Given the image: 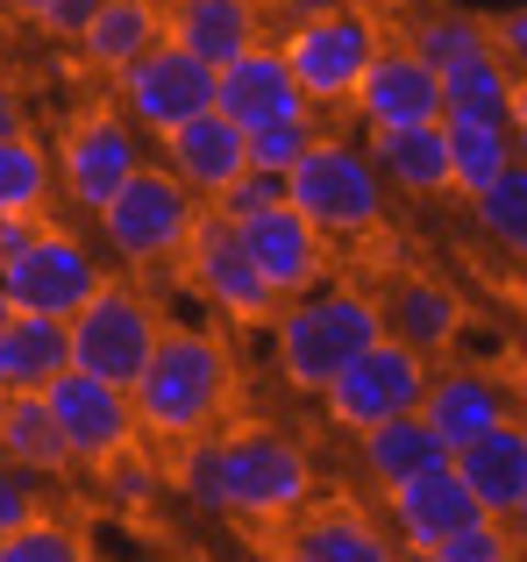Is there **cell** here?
<instances>
[{
    "instance_id": "obj_1",
    "label": "cell",
    "mask_w": 527,
    "mask_h": 562,
    "mask_svg": "<svg viewBox=\"0 0 527 562\" xmlns=\"http://www.w3.org/2000/svg\"><path fill=\"white\" fill-rule=\"evenodd\" d=\"M179 477L208 513H236L250 527H285L314 498L306 449L292 435H271V427H236V435L208 427V435H193Z\"/></svg>"
},
{
    "instance_id": "obj_2",
    "label": "cell",
    "mask_w": 527,
    "mask_h": 562,
    "mask_svg": "<svg viewBox=\"0 0 527 562\" xmlns=\"http://www.w3.org/2000/svg\"><path fill=\"white\" fill-rule=\"evenodd\" d=\"M143 441H193L236 398V357L214 328H157L150 363L128 384Z\"/></svg>"
},
{
    "instance_id": "obj_3",
    "label": "cell",
    "mask_w": 527,
    "mask_h": 562,
    "mask_svg": "<svg viewBox=\"0 0 527 562\" xmlns=\"http://www.w3.org/2000/svg\"><path fill=\"white\" fill-rule=\"evenodd\" d=\"M271 321H278L271 357H278V371H285L292 392H321L357 349H371L378 335H385L378 300L371 292H349V285H335V292L314 285V292H300V300H285Z\"/></svg>"
},
{
    "instance_id": "obj_4",
    "label": "cell",
    "mask_w": 527,
    "mask_h": 562,
    "mask_svg": "<svg viewBox=\"0 0 527 562\" xmlns=\"http://www.w3.org/2000/svg\"><path fill=\"white\" fill-rule=\"evenodd\" d=\"M193 221H200V192L171 165H150V157H143V165L108 192V206L93 214V228H100V243H108L114 263L150 271V263H171L186 249Z\"/></svg>"
},
{
    "instance_id": "obj_5",
    "label": "cell",
    "mask_w": 527,
    "mask_h": 562,
    "mask_svg": "<svg viewBox=\"0 0 527 562\" xmlns=\"http://www.w3.org/2000/svg\"><path fill=\"white\" fill-rule=\"evenodd\" d=\"M285 200L314 221L328 243H357V235H378L385 221V179H378L371 150L357 143H335V136H314L306 157L285 171Z\"/></svg>"
},
{
    "instance_id": "obj_6",
    "label": "cell",
    "mask_w": 527,
    "mask_h": 562,
    "mask_svg": "<svg viewBox=\"0 0 527 562\" xmlns=\"http://www.w3.org/2000/svg\"><path fill=\"white\" fill-rule=\"evenodd\" d=\"M278 57H285L292 86H300L321 114H328V108H349L363 65L378 57V22L357 8V0H349V8H328V14H292Z\"/></svg>"
},
{
    "instance_id": "obj_7",
    "label": "cell",
    "mask_w": 527,
    "mask_h": 562,
    "mask_svg": "<svg viewBox=\"0 0 527 562\" xmlns=\"http://www.w3.org/2000/svg\"><path fill=\"white\" fill-rule=\"evenodd\" d=\"M157 328H165V321H157V306L143 300V292L100 278V285L86 292V306L65 314L71 371H93L108 384H136V371L150 363V349H157Z\"/></svg>"
},
{
    "instance_id": "obj_8",
    "label": "cell",
    "mask_w": 527,
    "mask_h": 562,
    "mask_svg": "<svg viewBox=\"0 0 527 562\" xmlns=\"http://www.w3.org/2000/svg\"><path fill=\"white\" fill-rule=\"evenodd\" d=\"M421 384H428V357L406 349L400 335H378V342L357 349V357L321 384L314 398H321V413H328L343 435H363V427L392 420V413H414L421 406Z\"/></svg>"
},
{
    "instance_id": "obj_9",
    "label": "cell",
    "mask_w": 527,
    "mask_h": 562,
    "mask_svg": "<svg viewBox=\"0 0 527 562\" xmlns=\"http://www.w3.org/2000/svg\"><path fill=\"white\" fill-rule=\"evenodd\" d=\"M43 398H51V420L57 435H65V456L86 470L114 463L122 449H136L143 427H136V398H128V384H108L93 371H57L51 384H43Z\"/></svg>"
},
{
    "instance_id": "obj_10",
    "label": "cell",
    "mask_w": 527,
    "mask_h": 562,
    "mask_svg": "<svg viewBox=\"0 0 527 562\" xmlns=\"http://www.w3.org/2000/svg\"><path fill=\"white\" fill-rule=\"evenodd\" d=\"M57 192H65L79 214H100L108 192L143 165V128L122 108H86L71 114V128L57 136Z\"/></svg>"
},
{
    "instance_id": "obj_11",
    "label": "cell",
    "mask_w": 527,
    "mask_h": 562,
    "mask_svg": "<svg viewBox=\"0 0 527 562\" xmlns=\"http://www.w3.org/2000/svg\"><path fill=\"white\" fill-rule=\"evenodd\" d=\"M114 100H122V114L143 128V136H165V128H179L186 114L214 108V65L193 57V50H179L171 36H157L136 65L114 71Z\"/></svg>"
},
{
    "instance_id": "obj_12",
    "label": "cell",
    "mask_w": 527,
    "mask_h": 562,
    "mask_svg": "<svg viewBox=\"0 0 527 562\" xmlns=\"http://www.w3.org/2000/svg\"><path fill=\"white\" fill-rule=\"evenodd\" d=\"M179 263H186L193 292L214 306V314L243 321V328H257V321L278 314V292L264 285V271L250 263V249H243V235H236L228 214H200L193 235H186V249H179Z\"/></svg>"
},
{
    "instance_id": "obj_13",
    "label": "cell",
    "mask_w": 527,
    "mask_h": 562,
    "mask_svg": "<svg viewBox=\"0 0 527 562\" xmlns=\"http://www.w3.org/2000/svg\"><path fill=\"white\" fill-rule=\"evenodd\" d=\"M100 278H108V271H100L93 249H86L79 235L51 228V221H43V228L0 263L8 306H22V314H57V321H65L71 306H86V292H93Z\"/></svg>"
},
{
    "instance_id": "obj_14",
    "label": "cell",
    "mask_w": 527,
    "mask_h": 562,
    "mask_svg": "<svg viewBox=\"0 0 527 562\" xmlns=\"http://www.w3.org/2000/svg\"><path fill=\"white\" fill-rule=\"evenodd\" d=\"M236 235H243V249H250V263L264 271V285L278 292V306L300 300V292H314V285H328V263H335L328 249H335V243H328V235H321L292 200L243 214Z\"/></svg>"
},
{
    "instance_id": "obj_15",
    "label": "cell",
    "mask_w": 527,
    "mask_h": 562,
    "mask_svg": "<svg viewBox=\"0 0 527 562\" xmlns=\"http://www.w3.org/2000/svg\"><path fill=\"white\" fill-rule=\"evenodd\" d=\"M165 165L179 171L186 186L200 192V200H222V186H236L243 171H250V128L228 122L222 108H200L186 114L179 128H165Z\"/></svg>"
},
{
    "instance_id": "obj_16",
    "label": "cell",
    "mask_w": 527,
    "mask_h": 562,
    "mask_svg": "<svg viewBox=\"0 0 527 562\" xmlns=\"http://www.w3.org/2000/svg\"><path fill=\"white\" fill-rule=\"evenodd\" d=\"M214 108L228 114V122L243 128H264V122H292V114H321L314 100L292 86L285 57L271 50V43H250L243 57H228V65H214Z\"/></svg>"
},
{
    "instance_id": "obj_17",
    "label": "cell",
    "mask_w": 527,
    "mask_h": 562,
    "mask_svg": "<svg viewBox=\"0 0 527 562\" xmlns=\"http://www.w3.org/2000/svg\"><path fill=\"white\" fill-rule=\"evenodd\" d=\"M349 108H357L363 128H414V122H435V114H442V79H435L414 50H385V43H378V57L363 65Z\"/></svg>"
},
{
    "instance_id": "obj_18",
    "label": "cell",
    "mask_w": 527,
    "mask_h": 562,
    "mask_svg": "<svg viewBox=\"0 0 527 562\" xmlns=\"http://www.w3.org/2000/svg\"><path fill=\"white\" fill-rule=\"evenodd\" d=\"M449 470L463 477V492L478 498V513L514 520L520 492H527V420H492L485 435H471L463 449H449Z\"/></svg>"
},
{
    "instance_id": "obj_19",
    "label": "cell",
    "mask_w": 527,
    "mask_h": 562,
    "mask_svg": "<svg viewBox=\"0 0 527 562\" xmlns=\"http://www.w3.org/2000/svg\"><path fill=\"white\" fill-rule=\"evenodd\" d=\"M385 513H392V535H400V549H406V555H428L435 541L449 535V527L478 520V498L463 492V477H457L449 463H435V470H421V477L392 484V492H385Z\"/></svg>"
},
{
    "instance_id": "obj_20",
    "label": "cell",
    "mask_w": 527,
    "mask_h": 562,
    "mask_svg": "<svg viewBox=\"0 0 527 562\" xmlns=\"http://www.w3.org/2000/svg\"><path fill=\"white\" fill-rule=\"evenodd\" d=\"M414 413L435 427V435H442V449H463L471 435H485L492 420H506V413H514V392H506L492 371H428Z\"/></svg>"
},
{
    "instance_id": "obj_21",
    "label": "cell",
    "mask_w": 527,
    "mask_h": 562,
    "mask_svg": "<svg viewBox=\"0 0 527 562\" xmlns=\"http://www.w3.org/2000/svg\"><path fill=\"white\" fill-rule=\"evenodd\" d=\"M442 150H449V192H485L514 165V114L500 108H442Z\"/></svg>"
},
{
    "instance_id": "obj_22",
    "label": "cell",
    "mask_w": 527,
    "mask_h": 562,
    "mask_svg": "<svg viewBox=\"0 0 527 562\" xmlns=\"http://www.w3.org/2000/svg\"><path fill=\"white\" fill-rule=\"evenodd\" d=\"M165 36L208 65H228L250 43H264V14L257 0H165Z\"/></svg>"
},
{
    "instance_id": "obj_23",
    "label": "cell",
    "mask_w": 527,
    "mask_h": 562,
    "mask_svg": "<svg viewBox=\"0 0 527 562\" xmlns=\"http://www.w3.org/2000/svg\"><path fill=\"white\" fill-rule=\"evenodd\" d=\"M278 549L292 562H392L400 541H385V527L363 520L357 506H314V513H292Z\"/></svg>"
},
{
    "instance_id": "obj_24",
    "label": "cell",
    "mask_w": 527,
    "mask_h": 562,
    "mask_svg": "<svg viewBox=\"0 0 527 562\" xmlns=\"http://www.w3.org/2000/svg\"><path fill=\"white\" fill-rule=\"evenodd\" d=\"M0 463L14 470V477H65L71 456H65V435H57L51 420V398L43 392H8L0 398Z\"/></svg>"
},
{
    "instance_id": "obj_25",
    "label": "cell",
    "mask_w": 527,
    "mask_h": 562,
    "mask_svg": "<svg viewBox=\"0 0 527 562\" xmlns=\"http://www.w3.org/2000/svg\"><path fill=\"white\" fill-rule=\"evenodd\" d=\"M157 36H165V8H157V0H100L71 43H79V57L93 71H108V79H114V71L136 65Z\"/></svg>"
},
{
    "instance_id": "obj_26",
    "label": "cell",
    "mask_w": 527,
    "mask_h": 562,
    "mask_svg": "<svg viewBox=\"0 0 527 562\" xmlns=\"http://www.w3.org/2000/svg\"><path fill=\"white\" fill-rule=\"evenodd\" d=\"M371 165L385 186L414 192V200H435L449 192V150H442V114L414 128H371Z\"/></svg>"
},
{
    "instance_id": "obj_27",
    "label": "cell",
    "mask_w": 527,
    "mask_h": 562,
    "mask_svg": "<svg viewBox=\"0 0 527 562\" xmlns=\"http://www.w3.org/2000/svg\"><path fill=\"white\" fill-rule=\"evenodd\" d=\"M65 363L71 349H65V321L57 314H22L14 306L0 321V392H43Z\"/></svg>"
},
{
    "instance_id": "obj_28",
    "label": "cell",
    "mask_w": 527,
    "mask_h": 562,
    "mask_svg": "<svg viewBox=\"0 0 527 562\" xmlns=\"http://www.w3.org/2000/svg\"><path fill=\"white\" fill-rule=\"evenodd\" d=\"M385 314V335H400L406 349H421V357H435V349H449L463 335V306L449 285H435V278H400L392 285V300L378 306Z\"/></svg>"
},
{
    "instance_id": "obj_29",
    "label": "cell",
    "mask_w": 527,
    "mask_h": 562,
    "mask_svg": "<svg viewBox=\"0 0 527 562\" xmlns=\"http://www.w3.org/2000/svg\"><path fill=\"white\" fill-rule=\"evenodd\" d=\"M357 441H363V470H371L378 492H392V484H406V477H421V470L449 463L442 435H435V427L421 420V413H392V420L363 427Z\"/></svg>"
},
{
    "instance_id": "obj_30",
    "label": "cell",
    "mask_w": 527,
    "mask_h": 562,
    "mask_svg": "<svg viewBox=\"0 0 527 562\" xmlns=\"http://www.w3.org/2000/svg\"><path fill=\"white\" fill-rule=\"evenodd\" d=\"M51 192H57V165L29 128H8L0 136V206L8 214H51Z\"/></svg>"
},
{
    "instance_id": "obj_31",
    "label": "cell",
    "mask_w": 527,
    "mask_h": 562,
    "mask_svg": "<svg viewBox=\"0 0 527 562\" xmlns=\"http://www.w3.org/2000/svg\"><path fill=\"white\" fill-rule=\"evenodd\" d=\"M471 221H478V235H485L492 249H506L514 263H527V165L520 157L485 192H471Z\"/></svg>"
},
{
    "instance_id": "obj_32",
    "label": "cell",
    "mask_w": 527,
    "mask_h": 562,
    "mask_svg": "<svg viewBox=\"0 0 527 562\" xmlns=\"http://www.w3.org/2000/svg\"><path fill=\"white\" fill-rule=\"evenodd\" d=\"M406 50H414L435 79H442V71H457V65H471V57L492 50V29L478 22V14H457V8H449V14H421Z\"/></svg>"
},
{
    "instance_id": "obj_33",
    "label": "cell",
    "mask_w": 527,
    "mask_h": 562,
    "mask_svg": "<svg viewBox=\"0 0 527 562\" xmlns=\"http://www.w3.org/2000/svg\"><path fill=\"white\" fill-rule=\"evenodd\" d=\"M0 562H86V535L51 520V513H22L0 535Z\"/></svg>"
},
{
    "instance_id": "obj_34",
    "label": "cell",
    "mask_w": 527,
    "mask_h": 562,
    "mask_svg": "<svg viewBox=\"0 0 527 562\" xmlns=\"http://www.w3.org/2000/svg\"><path fill=\"white\" fill-rule=\"evenodd\" d=\"M506 555H514V527L492 520V513H478V520L449 527V535L428 549V562H506Z\"/></svg>"
},
{
    "instance_id": "obj_35",
    "label": "cell",
    "mask_w": 527,
    "mask_h": 562,
    "mask_svg": "<svg viewBox=\"0 0 527 562\" xmlns=\"http://www.w3.org/2000/svg\"><path fill=\"white\" fill-rule=\"evenodd\" d=\"M314 136H321V114L264 122V128H250V165H257V171H278V179H285V171L306 157V143H314Z\"/></svg>"
},
{
    "instance_id": "obj_36",
    "label": "cell",
    "mask_w": 527,
    "mask_h": 562,
    "mask_svg": "<svg viewBox=\"0 0 527 562\" xmlns=\"http://www.w3.org/2000/svg\"><path fill=\"white\" fill-rule=\"evenodd\" d=\"M0 8L14 14V22H29V29H43V36H57V43H71L86 29V14L100 8V0H0Z\"/></svg>"
},
{
    "instance_id": "obj_37",
    "label": "cell",
    "mask_w": 527,
    "mask_h": 562,
    "mask_svg": "<svg viewBox=\"0 0 527 562\" xmlns=\"http://www.w3.org/2000/svg\"><path fill=\"white\" fill-rule=\"evenodd\" d=\"M285 200V179L278 171H243L236 186H222V200H214V214H228V221H243V214H257V206H278Z\"/></svg>"
},
{
    "instance_id": "obj_38",
    "label": "cell",
    "mask_w": 527,
    "mask_h": 562,
    "mask_svg": "<svg viewBox=\"0 0 527 562\" xmlns=\"http://www.w3.org/2000/svg\"><path fill=\"white\" fill-rule=\"evenodd\" d=\"M22 513H36V484H29V477H14V470L0 463V535H8V527L22 520Z\"/></svg>"
},
{
    "instance_id": "obj_39",
    "label": "cell",
    "mask_w": 527,
    "mask_h": 562,
    "mask_svg": "<svg viewBox=\"0 0 527 562\" xmlns=\"http://www.w3.org/2000/svg\"><path fill=\"white\" fill-rule=\"evenodd\" d=\"M492 50H500V57H506L514 71H527V0H520L514 14H506L500 29H492Z\"/></svg>"
},
{
    "instance_id": "obj_40",
    "label": "cell",
    "mask_w": 527,
    "mask_h": 562,
    "mask_svg": "<svg viewBox=\"0 0 527 562\" xmlns=\"http://www.w3.org/2000/svg\"><path fill=\"white\" fill-rule=\"evenodd\" d=\"M43 221H51V214H8V206H0V263H8V257H14V249H22V243H29V235H36V228H43Z\"/></svg>"
},
{
    "instance_id": "obj_41",
    "label": "cell",
    "mask_w": 527,
    "mask_h": 562,
    "mask_svg": "<svg viewBox=\"0 0 527 562\" xmlns=\"http://www.w3.org/2000/svg\"><path fill=\"white\" fill-rule=\"evenodd\" d=\"M506 114H514V157L527 165V71H514V100H506Z\"/></svg>"
},
{
    "instance_id": "obj_42",
    "label": "cell",
    "mask_w": 527,
    "mask_h": 562,
    "mask_svg": "<svg viewBox=\"0 0 527 562\" xmlns=\"http://www.w3.org/2000/svg\"><path fill=\"white\" fill-rule=\"evenodd\" d=\"M8 128H29V122H22V93H14V79L0 71V136H8Z\"/></svg>"
},
{
    "instance_id": "obj_43",
    "label": "cell",
    "mask_w": 527,
    "mask_h": 562,
    "mask_svg": "<svg viewBox=\"0 0 527 562\" xmlns=\"http://www.w3.org/2000/svg\"><path fill=\"white\" fill-rule=\"evenodd\" d=\"M292 14H328V8H349V0H285Z\"/></svg>"
},
{
    "instance_id": "obj_44",
    "label": "cell",
    "mask_w": 527,
    "mask_h": 562,
    "mask_svg": "<svg viewBox=\"0 0 527 562\" xmlns=\"http://www.w3.org/2000/svg\"><path fill=\"white\" fill-rule=\"evenodd\" d=\"M506 527H514V541H527V492H520V506H514V520H506Z\"/></svg>"
},
{
    "instance_id": "obj_45",
    "label": "cell",
    "mask_w": 527,
    "mask_h": 562,
    "mask_svg": "<svg viewBox=\"0 0 527 562\" xmlns=\"http://www.w3.org/2000/svg\"><path fill=\"white\" fill-rule=\"evenodd\" d=\"M8 314H14V306H8V285H0V321H8Z\"/></svg>"
},
{
    "instance_id": "obj_46",
    "label": "cell",
    "mask_w": 527,
    "mask_h": 562,
    "mask_svg": "<svg viewBox=\"0 0 527 562\" xmlns=\"http://www.w3.org/2000/svg\"><path fill=\"white\" fill-rule=\"evenodd\" d=\"M0 398H8V392H0Z\"/></svg>"
}]
</instances>
